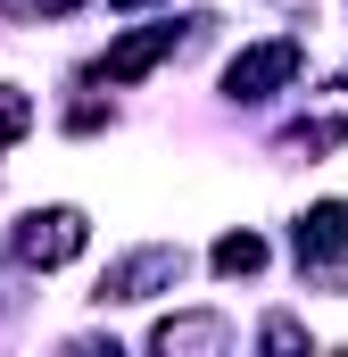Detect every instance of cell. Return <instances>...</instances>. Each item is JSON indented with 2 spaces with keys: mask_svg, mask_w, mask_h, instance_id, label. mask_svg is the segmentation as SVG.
Here are the masks:
<instances>
[{
  "mask_svg": "<svg viewBox=\"0 0 348 357\" xmlns=\"http://www.w3.org/2000/svg\"><path fill=\"white\" fill-rule=\"evenodd\" d=\"M299 67H307L299 42H258V50H241V59L224 67V91H232V100H274Z\"/></svg>",
  "mask_w": 348,
  "mask_h": 357,
  "instance_id": "cell-1",
  "label": "cell"
},
{
  "mask_svg": "<svg viewBox=\"0 0 348 357\" xmlns=\"http://www.w3.org/2000/svg\"><path fill=\"white\" fill-rule=\"evenodd\" d=\"M84 216H75V208H42V216H25V225H17V258H25V266H67V258H75V250H84Z\"/></svg>",
  "mask_w": 348,
  "mask_h": 357,
  "instance_id": "cell-2",
  "label": "cell"
},
{
  "mask_svg": "<svg viewBox=\"0 0 348 357\" xmlns=\"http://www.w3.org/2000/svg\"><path fill=\"white\" fill-rule=\"evenodd\" d=\"M174 282H182V250H141V258L100 274V299H150V291H174Z\"/></svg>",
  "mask_w": 348,
  "mask_h": 357,
  "instance_id": "cell-3",
  "label": "cell"
},
{
  "mask_svg": "<svg viewBox=\"0 0 348 357\" xmlns=\"http://www.w3.org/2000/svg\"><path fill=\"white\" fill-rule=\"evenodd\" d=\"M166 50H174V25H141V33H125V42L100 50V84H141Z\"/></svg>",
  "mask_w": 348,
  "mask_h": 357,
  "instance_id": "cell-4",
  "label": "cell"
},
{
  "mask_svg": "<svg viewBox=\"0 0 348 357\" xmlns=\"http://www.w3.org/2000/svg\"><path fill=\"white\" fill-rule=\"evenodd\" d=\"M299 258L324 266V258H348V199H315L299 216Z\"/></svg>",
  "mask_w": 348,
  "mask_h": 357,
  "instance_id": "cell-5",
  "label": "cell"
},
{
  "mask_svg": "<svg viewBox=\"0 0 348 357\" xmlns=\"http://www.w3.org/2000/svg\"><path fill=\"white\" fill-rule=\"evenodd\" d=\"M258 266H265L258 233H224V241H216V274H258Z\"/></svg>",
  "mask_w": 348,
  "mask_h": 357,
  "instance_id": "cell-6",
  "label": "cell"
},
{
  "mask_svg": "<svg viewBox=\"0 0 348 357\" xmlns=\"http://www.w3.org/2000/svg\"><path fill=\"white\" fill-rule=\"evenodd\" d=\"M25 125H33V100H25L17 84H0V158L25 142Z\"/></svg>",
  "mask_w": 348,
  "mask_h": 357,
  "instance_id": "cell-7",
  "label": "cell"
},
{
  "mask_svg": "<svg viewBox=\"0 0 348 357\" xmlns=\"http://www.w3.org/2000/svg\"><path fill=\"white\" fill-rule=\"evenodd\" d=\"M108 8H141V0H108Z\"/></svg>",
  "mask_w": 348,
  "mask_h": 357,
  "instance_id": "cell-8",
  "label": "cell"
}]
</instances>
